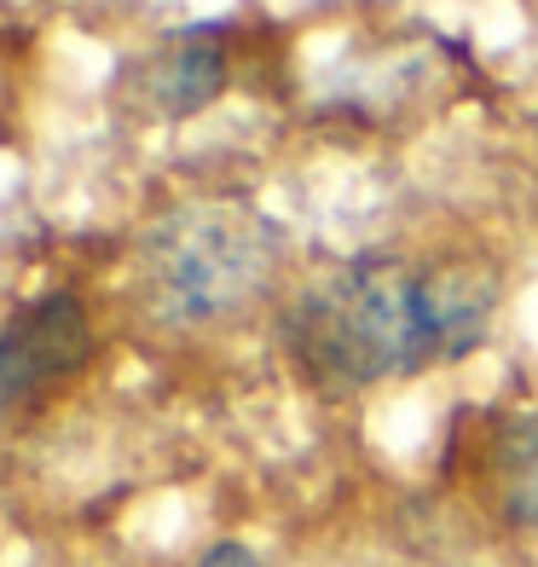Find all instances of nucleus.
<instances>
[{
	"label": "nucleus",
	"instance_id": "f257e3e1",
	"mask_svg": "<svg viewBox=\"0 0 538 567\" xmlns=\"http://www.w3.org/2000/svg\"><path fill=\"white\" fill-rule=\"evenodd\" d=\"M498 272L475 255H359L290 301L284 348L319 389H376L452 365L486 342Z\"/></svg>",
	"mask_w": 538,
	"mask_h": 567
},
{
	"label": "nucleus",
	"instance_id": "7ed1b4c3",
	"mask_svg": "<svg viewBox=\"0 0 538 567\" xmlns=\"http://www.w3.org/2000/svg\"><path fill=\"white\" fill-rule=\"evenodd\" d=\"M87 353H93V324H87V307L70 290L23 301L0 324V423L30 394L53 389L70 371H82Z\"/></svg>",
	"mask_w": 538,
	"mask_h": 567
},
{
	"label": "nucleus",
	"instance_id": "20e7f679",
	"mask_svg": "<svg viewBox=\"0 0 538 567\" xmlns=\"http://www.w3.org/2000/svg\"><path fill=\"white\" fill-rule=\"evenodd\" d=\"M226 87V35L220 30H179L139 70V93L157 116H192Z\"/></svg>",
	"mask_w": 538,
	"mask_h": 567
},
{
	"label": "nucleus",
	"instance_id": "423d86ee",
	"mask_svg": "<svg viewBox=\"0 0 538 567\" xmlns=\"http://www.w3.org/2000/svg\"><path fill=\"white\" fill-rule=\"evenodd\" d=\"M197 567H267L261 556H255L249 545H232V538H226V545H215V550H203V561Z\"/></svg>",
	"mask_w": 538,
	"mask_h": 567
},
{
	"label": "nucleus",
	"instance_id": "f03ea898",
	"mask_svg": "<svg viewBox=\"0 0 538 567\" xmlns=\"http://www.w3.org/2000/svg\"><path fill=\"white\" fill-rule=\"evenodd\" d=\"M278 261H284V231L261 209L232 197L186 203L139 244L145 307L179 330L238 319L272 290Z\"/></svg>",
	"mask_w": 538,
	"mask_h": 567
},
{
	"label": "nucleus",
	"instance_id": "39448f33",
	"mask_svg": "<svg viewBox=\"0 0 538 567\" xmlns=\"http://www.w3.org/2000/svg\"><path fill=\"white\" fill-rule=\"evenodd\" d=\"M498 504L509 527L538 533V411L498 434Z\"/></svg>",
	"mask_w": 538,
	"mask_h": 567
}]
</instances>
